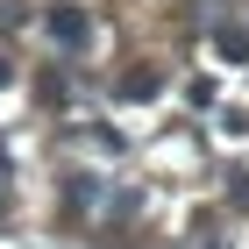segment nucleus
Masks as SVG:
<instances>
[{"label":"nucleus","instance_id":"nucleus-1","mask_svg":"<svg viewBox=\"0 0 249 249\" xmlns=\"http://www.w3.org/2000/svg\"><path fill=\"white\" fill-rule=\"evenodd\" d=\"M50 43L57 50H86L93 43V15L86 7H50Z\"/></svg>","mask_w":249,"mask_h":249},{"label":"nucleus","instance_id":"nucleus-2","mask_svg":"<svg viewBox=\"0 0 249 249\" xmlns=\"http://www.w3.org/2000/svg\"><path fill=\"white\" fill-rule=\"evenodd\" d=\"M121 100H157L164 93V71H157V64H142V71H121V86H114Z\"/></svg>","mask_w":249,"mask_h":249},{"label":"nucleus","instance_id":"nucleus-3","mask_svg":"<svg viewBox=\"0 0 249 249\" xmlns=\"http://www.w3.org/2000/svg\"><path fill=\"white\" fill-rule=\"evenodd\" d=\"M213 50H221L228 64H249V29H235V21H221V29H213Z\"/></svg>","mask_w":249,"mask_h":249},{"label":"nucleus","instance_id":"nucleus-4","mask_svg":"<svg viewBox=\"0 0 249 249\" xmlns=\"http://www.w3.org/2000/svg\"><path fill=\"white\" fill-rule=\"evenodd\" d=\"M228 199H235V207H249V171H228Z\"/></svg>","mask_w":249,"mask_h":249},{"label":"nucleus","instance_id":"nucleus-5","mask_svg":"<svg viewBox=\"0 0 249 249\" xmlns=\"http://www.w3.org/2000/svg\"><path fill=\"white\" fill-rule=\"evenodd\" d=\"M7 71H15V64H7V57H0V86H7Z\"/></svg>","mask_w":249,"mask_h":249},{"label":"nucleus","instance_id":"nucleus-6","mask_svg":"<svg viewBox=\"0 0 249 249\" xmlns=\"http://www.w3.org/2000/svg\"><path fill=\"white\" fill-rule=\"evenodd\" d=\"M0 178H7V150H0Z\"/></svg>","mask_w":249,"mask_h":249}]
</instances>
